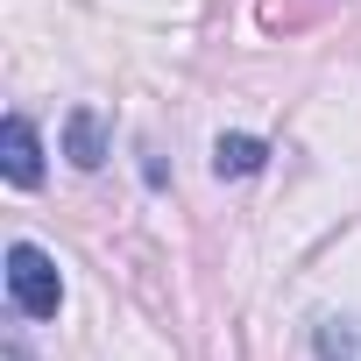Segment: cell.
I'll return each instance as SVG.
<instances>
[{
  "label": "cell",
  "mask_w": 361,
  "mask_h": 361,
  "mask_svg": "<svg viewBox=\"0 0 361 361\" xmlns=\"http://www.w3.org/2000/svg\"><path fill=\"white\" fill-rule=\"evenodd\" d=\"M8 298H15L22 319H57L64 276H57V262H50L36 241H15V248H8Z\"/></svg>",
  "instance_id": "1"
},
{
  "label": "cell",
  "mask_w": 361,
  "mask_h": 361,
  "mask_svg": "<svg viewBox=\"0 0 361 361\" xmlns=\"http://www.w3.org/2000/svg\"><path fill=\"white\" fill-rule=\"evenodd\" d=\"M0 170H8V185H22V192L43 185V142H36L29 114H8V121H0Z\"/></svg>",
  "instance_id": "2"
},
{
  "label": "cell",
  "mask_w": 361,
  "mask_h": 361,
  "mask_svg": "<svg viewBox=\"0 0 361 361\" xmlns=\"http://www.w3.org/2000/svg\"><path fill=\"white\" fill-rule=\"evenodd\" d=\"M64 156H71V170H99L106 163V121H99V106H71L64 114Z\"/></svg>",
  "instance_id": "3"
},
{
  "label": "cell",
  "mask_w": 361,
  "mask_h": 361,
  "mask_svg": "<svg viewBox=\"0 0 361 361\" xmlns=\"http://www.w3.org/2000/svg\"><path fill=\"white\" fill-rule=\"evenodd\" d=\"M269 163V142H255V135H220L213 142V170L220 177H255Z\"/></svg>",
  "instance_id": "4"
},
{
  "label": "cell",
  "mask_w": 361,
  "mask_h": 361,
  "mask_svg": "<svg viewBox=\"0 0 361 361\" xmlns=\"http://www.w3.org/2000/svg\"><path fill=\"white\" fill-rule=\"evenodd\" d=\"M312 347H319V361H361V319H319Z\"/></svg>",
  "instance_id": "5"
}]
</instances>
